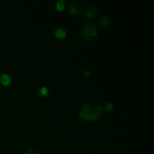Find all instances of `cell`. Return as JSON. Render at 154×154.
Wrapping results in <instances>:
<instances>
[{"label":"cell","instance_id":"1","mask_svg":"<svg viewBox=\"0 0 154 154\" xmlns=\"http://www.w3.org/2000/svg\"><path fill=\"white\" fill-rule=\"evenodd\" d=\"M102 113L103 109L99 105H86L81 108L78 116L84 121L93 122L99 120L102 117Z\"/></svg>","mask_w":154,"mask_h":154},{"label":"cell","instance_id":"2","mask_svg":"<svg viewBox=\"0 0 154 154\" xmlns=\"http://www.w3.org/2000/svg\"><path fill=\"white\" fill-rule=\"evenodd\" d=\"M82 34L85 38L92 39L96 37L98 34L97 27L93 23H88L84 26Z\"/></svg>","mask_w":154,"mask_h":154},{"label":"cell","instance_id":"3","mask_svg":"<svg viewBox=\"0 0 154 154\" xmlns=\"http://www.w3.org/2000/svg\"><path fill=\"white\" fill-rule=\"evenodd\" d=\"M81 5L76 2H73L71 3L69 6V8H68L69 13L73 16H77V15L81 13Z\"/></svg>","mask_w":154,"mask_h":154},{"label":"cell","instance_id":"4","mask_svg":"<svg viewBox=\"0 0 154 154\" xmlns=\"http://www.w3.org/2000/svg\"><path fill=\"white\" fill-rule=\"evenodd\" d=\"M98 11L94 6H89L86 8L85 17L87 19H93L97 16Z\"/></svg>","mask_w":154,"mask_h":154},{"label":"cell","instance_id":"5","mask_svg":"<svg viewBox=\"0 0 154 154\" xmlns=\"http://www.w3.org/2000/svg\"><path fill=\"white\" fill-rule=\"evenodd\" d=\"M54 35L58 39H63L67 35V32L66 30L63 28H58L54 32Z\"/></svg>","mask_w":154,"mask_h":154},{"label":"cell","instance_id":"6","mask_svg":"<svg viewBox=\"0 0 154 154\" xmlns=\"http://www.w3.org/2000/svg\"><path fill=\"white\" fill-rule=\"evenodd\" d=\"M0 81L4 86H8L11 83V78L10 77V75H7V74H4L0 78Z\"/></svg>","mask_w":154,"mask_h":154},{"label":"cell","instance_id":"7","mask_svg":"<svg viewBox=\"0 0 154 154\" xmlns=\"http://www.w3.org/2000/svg\"><path fill=\"white\" fill-rule=\"evenodd\" d=\"M99 23L101 24V26L103 27H108L109 26L110 24H111V20L108 17L104 16L99 20Z\"/></svg>","mask_w":154,"mask_h":154},{"label":"cell","instance_id":"8","mask_svg":"<svg viewBox=\"0 0 154 154\" xmlns=\"http://www.w3.org/2000/svg\"><path fill=\"white\" fill-rule=\"evenodd\" d=\"M48 93V89L47 88V87H42L41 89H39L38 90V94L39 96H42V97H44V96H47Z\"/></svg>","mask_w":154,"mask_h":154},{"label":"cell","instance_id":"9","mask_svg":"<svg viewBox=\"0 0 154 154\" xmlns=\"http://www.w3.org/2000/svg\"><path fill=\"white\" fill-rule=\"evenodd\" d=\"M65 2L63 0H60L57 2V9L58 11H62L65 8Z\"/></svg>","mask_w":154,"mask_h":154},{"label":"cell","instance_id":"10","mask_svg":"<svg viewBox=\"0 0 154 154\" xmlns=\"http://www.w3.org/2000/svg\"><path fill=\"white\" fill-rule=\"evenodd\" d=\"M114 108V105L113 103H108L105 105L104 107V109H105V111H108V112H110V111H112Z\"/></svg>","mask_w":154,"mask_h":154},{"label":"cell","instance_id":"11","mask_svg":"<svg viewBox=\"0 0 154 154\" xmlns=\"http://www.w3.org/2000/svg\"><path fill=\"white\" fill-rule=\"evenodd\" d=\"M83 75H84V77L85 78H90V75H91V72H90V71H85V72H84V74H83Z\"/></svg>","mask_w":154,"mask_h":154},{"label":"cell","instance_id":"12","mask_svg":"<svg viewBox=\"0 0 154 154\" xmlns=\"http://www.w3.org/2000/svg\"><path fill=\"white\" fill-rule=\"evenodd\" d=\"M25 154H37V153H36L35 150H28V151H27Z\"/></svg>","mask_w":154,"mask_h":154}]
</instances>
